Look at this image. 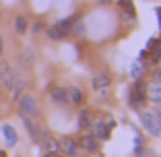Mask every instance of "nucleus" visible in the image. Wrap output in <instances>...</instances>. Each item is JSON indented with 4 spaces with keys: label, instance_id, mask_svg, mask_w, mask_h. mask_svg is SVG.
I'll list each match as a JSON object with an SVG mask.
<instances>
[{
    "label": "nucleus",
    "instance_id": "f257e3e1",
    "mask_svg": "<svg viewBox=\"0 0 161 157\" xmlns=\"http://www.w3.org/2000/svg\"><path fill=\"white\" fill-rule=\"evenodd\" d=\"M19 112H21V116L35 118V116L39 114V105H37V101H35V97L29 95V93L21 95V97H19Z\"/></svg>",
    "mask_w": 161,
    "mask_h": 157
},
{
    "label": "nucleus",
    "instance_id": "f03ea898",
    "mask_svg": "<svg viewBox=\"0 0 161 157\" xmlns=\"http://www.w3.org/2000/svg\"><path fill=\"white\" fill-rule=\"evenodd\" d=\"M141 124H142V128L147 130L149 134H153V137L161 134V122L153 112H142L141 114Z\"/></svg>",
    "mask_w": 161,
    "mask_h": 157
},
{
    "label": "nucleus",
    "instance_id": "7ed1b4c3",
    "mask_svg": "<svg viewBox=\"0 0 161 157\" xmlns=\"http://www.w3.org/2000/svg\"><path fill=\"white\" fill-rule=\"evenodd\" d=\"M39 143L46 147V151L50 155H58L60 153V143H58V138H54L50 132H42V141Z\"/></svg>",
    "mask_w": 161,
    "mask_h": 157
},
{
    "label": "nucleus",
    "instance_id": "20e7f679",
    "mask_svg": "<svg viewBox=\"0 0 161 157\" xmlns=\"http://www.w3.org/2000/svg\"><path fill=\"white\" fill-rule=\"evenodd\" d=\"M50 99L56 105H68L70 104V99H68V89H64V87H54V89L50 91Z\"/></svg>",
    "mask_w": 161,
    "mask_h": 157
},
{
    "label": "nucleus",
    "instance_id": "39448f33",
    "mask_svg": "<svg viewBox=\"0 0 161 157\" xmlns=\"http://www.w3.org/2000/svg\"><path fill=\"white\" fill-rule=\"evenodd\" d=\"M21 118H23V124H25V128H27L29 137H31V141H33V143H39V141H42V130L37 128V124L29 118V116H21Z\"/></svg>",
    "mask_w": 161,
    "mask_h": 157
},
{
    "label": "nucleus",
    "instance_id": "423d86ee",
    "mask_svg": "<svg viewBox=\"0 0 161 157\" xmlns=\"http://www.w3.org/2000/svg\"><path fill=\"white\" fill-rule=\"evenodd\" d=\"M58 143H60V151L64 153L66 157H76V153H79V145H76L72 138L64 137L62 141H58Z\"/></svg>",
    "mask_w": 161,
    "mask_h": 157
},
{
    "label": "nucleus",
    "instance_id": "0eeeda50",
    "mask_svg": "<svg viewBox=\"0 0 161 157\" xmlns=\"http://www.w3.org/2000/svg\"><path fill=\"white\" fill-rule=\"evenodd\" d=\"M147 97L155 104H161V79H155V81L149 83L147 87Z\"/></svg>",
    "mask_w": 161,
    "mask_h": 157
},
{
    "label": "nucleus",
    "instance_id": "6e6552de",
    "mask_svg": "<svg viewBox=\"0 0 161 157\" xmlns=\"http://www.w3.org/2000/svg\"><path fill=\"white\" fill-rule=\"evenodd\" d=\"M14 79H17V72H14L10 66H6V64H4V66H2V83H0V85L4 87L6 91H13Z\"/></svg>",
    "mask_w": 161,
    "mask_h": 157
},
{
    "label": "nucleus",
    "instance_id": "1a4fd4ad",
    "mask_svg": "<svg viewBox=\"0 0 161 157\" xmlns=\"http://www.w3.org/2000/svg\"><path fill=\"white\" fill-rule=\"evenodd\" d=\"M2 132H4V138H6V145L8 147H14V145L19 143V134H17V130L10 124H2Z\"/></svg>",
    "mask_w": 161,
    "mask_h": 157
},
{
    "label": "nucleus",
    "instance_id": "9d476101",
    "mask_svg": "<svg viewBox=\"0 0 161 157\" xmlns=\"http://www.w3.org/2000/svg\"><path fill=\"white\" fill-rule=\"evenodd\" d=\"M109 83H112V79H109L105 72H97V75L93 76V89L101 91V89H108Z\"/></svg>",
    "mask_w": 161,
    "mask_h": 157
},
{
    "label": "nucleus",
    "instance_id": "9b49d317",
    "mask_svg": "<svg viewBox=\"0 0 161 157\" xmlns=\"http://www.w3.org/2000/svg\"><path fill=\"white\" fill-rule=\"evenodd\" d=\"M80 145H83V149L85 151H97V137L95 134H85V137L80 138Z\"/></svg>",
    "mask_w": 161,
    "mask_h": 157
},
{
    "label": "nucleus",
    "instance_id": "f8f14e48",
    "mask_svg": "<svg viewBox=\"0 0 161 157\" xmlns=\"http://www.w3.org/2000/svg\"><path fill=\"white\" fill-rule=\"evenodd\" d=\"M25 89V79L17 72V79H14V85H13V97L17 99V97H21V93H23Z\"/></svg>",
    "mask_w": 161,
    "mask_h": 157
},
{
    "label": "nucleus",
    "instance_id": "ddd939ff",
    "mask_svg": "<svg viewBox=\"0 0 161 157\" xmlns=\"http://www.w3.org/2000/svg\"><path fill=\"white\" fill-rule=\"evenodd\" d=\"M72 21H75V17H68V19H62V21H58V23H56L58 31H60L62 35L70 33V29H72Z\"/></svg>",
    "mask_w": 161,
    "mask_h": 157
},
{
    "label": "nucleus",
    "instance_id": "4468645a",
    "mask_svg": "<svg viewBox=\"0 0 161 157\" xmlns=\"http://www.w3.org/2000/svg\"><path fill=\"white\" fill-rule=\"evenodd\" d=\"M29 29V23H27V19H25L23 14H19V17H14V31L17 33H21L23 35L25 31Z\"/></svg>",
    "mask_w": 161,
    "mask_h": 157
},
{
    "label": "nucleus",
    "instance_id": "2eb2a0df",
    "mask_svg": "<svg viewBox=\"0 0 161 157\" xmlns=\"http://www.w3.org/2000/svg\"><path fill=\"white\" fill-rule=\"evenodd\" d=\"M68 99H70L75 105L83 104V91H80L79 87H70V89H68Z\"/></svg>",
    "mask_w": 161,
    "mask_h": 157
},
{
    "label": "nucleus",
    "instance_id": "dca6fc26",
    "mask_svg": "<svg viewBox=\"0 0 161 157\" xmlns=\"http://www.w3.org/2000/svg\"><path fill=\"white\" fill-rule=\"evenodd\" d=\"M95 137H97V138H101V141L109 137V128L105 126L103 122H97V124H95Z\"/></svg>",
    "mask_w": 161,
    "mask_h": 157
},
{
    "label": "nucleus",
    "instance_id": "f3484780",
    "mask_svg": "<svg viewBox=\"0 0 161 157\" xmlns=\"http://www.w3.org/2000/svg\"><path fill=\"white\" fill-rule=\"evenodd\" d=\"M79 126H80L83 130H87V128L91 126V114L87 112V109H83V112L79 114Z\"/></svg>",
    "mask_w": 161,
    "mask_h": 157
},
{
    "label": "nucleus",
    "instance_id": "a211bd4d",
    "mask_svg": "<svg viewBox=\"0 0 161 157\" xmlns=\"http://www.w3.org/2000/svg\"><path fill=\"white\" fill-rule=\"evenodd\" d=\"M33 60H35V58H33V52H31V50H25V52L21 54V62H23L27 68L33 66Z\"/></svg>",
    "mask_w": 161,
    "mask_h": 157
},
{
    "label": "nucleus",
    "instance_id": "6ab92c4d",
    "mask_svg": "<svg viewBox=\"0 0 161 157\" xmlns=\"http://www.w3.org/2000/svg\"><path fill=\"white\" fill-rule=\"evenodd\" d=\"M47 37H50V39H54V42H58V39H62L64 35H62L60 31H58V27L54 25V27H50V29H47Z\"/></svg>",
    "mask_w": 161,
    "mask_h": 157
},
{
    "label": "nucleus",
    "instance_id": "aec40b11",
    "mask_svg": "<svg viewBox=\"0 0 161 157\" xmlns=\"http://www.w3.org/2000/svg\"><path fill=\"white\" fill-rule=\"evenodd\" d=\"M132 76H134V79H138V76H142V66L138 68V64H134V66H132Z\"/></svg>",
    "mask_w": 161,
    "mask_h": 157
},
{
    "label": "nucleus",
    "instance_id": "412c9836",
    "mask_svg": "<svg viewBox=\"0 0 161 157\" xmlns=\"http://www.w3.org/2000/svg\"><path fill=\"white\" fill-rule=\"evenodd\" d=\"M2 52H4V42H2V37H0V56H2Z\"/></svg>",
    "mask_w": 161,
    "mask_h": 157
},
{
    "label": "nucleus",
    "instance_id": "4be33fe9",
    "mask_svg": "<svg viewBox=\"0 0 161 157\" xmlns=\"http://www.w3.org/2000/svg\"><path fill=\"white\" fill-rule=\"evenodd\" d=\"M0 83H2V68H0Z\"/></svg>",
    "mask_w": 161,
    "mask_h": 157
},
{
    "label": "nucleus",
    "instance_id": "5701e85b",
    "mask_svg": "<svg viewBox=\"0 0 161 157\" xmlns=\"http://www.w3.org/2000/svg\"><path fill=\"white\" fill-rule=\"evenodd\" d=\"M159 79H161V68H159Z\"/></svg>",
    "mask_w": 161,
    "mask_h": 157
}]
</instances>
